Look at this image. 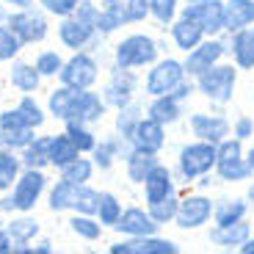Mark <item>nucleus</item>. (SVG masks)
Segmentation results:
<instances>
[{"label": "nucleus", "instance_id": "obj_1", "mask_svg": "<svg viewBox=\"0 0 254 254\" xmlns=\"http://www.w3.org/2000/svg\"><path fill=\"white\" fill-rule=\"evenodd\" d=\"M163 53H166V45L158 36H152L149 31H133V33H125L114 45V64L125 66V69L141 72L146 66H152Z\"/></svg>", "mask_w": 254, "mask_h": 254}, {"label": "nucleus", "instance_id": "obj_2", "mask_svg": "<svg viewBox=\"0 0 254 254\" xmlns=\"http://www.w3.org/2000/svg\"><path fill=\"white\" fill-rule=\"evenodd\" d=\"M238 80H241V69H238L229 58L213 64L210 69H204L202 75L193 77L196 94L202 97V100H207L210 105H218V108H224V105H229V102L235 100Z\"/></svg>", "mask_w": 254, "mask_h": 254}, {"label": "nucleus", "instance_id": "obj_3", "mask_svg": "<svg viewBox=\"0 0 254 254\" xmlns=\"http://www.w3.org/2000/svg\"><path fill=\"white\" fill-rule=\"evenodd\" d=\"M216 144L210 141H199L190 138L185 144H180L177 155H174V172H177V180L183 185H193L199 177L216 172Z\"/></svg>", "mask_w": 254, "mask_h": 254}, {"label": "nucleus", "instance_id": "obj_4", "mask_svg": "<svg viewBox=\"0 0 254 254\" xmlns=\"http://www.w3.org/2000/svg\"><path fill=\"white\" fill-rule=\"evenodd\" d=\"M185 66H183V56H172V53H163L152 66H146V75H144V89L146 97H160V94H169L185 80Z\"/></svg>", "mask_w": 254, "mask_h": 254}, {"label": "nucleus", "instance_id": "obj_5", "mask_svg": "<svg viewBox=\"0 0 254 254\" xmlns=\"http://www.w3.org/2000/svg\"><path fill=\"white\" fill-rule=\"evenodd\" d=\"M213 207H216V199L210 196L207 190L193 188L188 193H180L174 227L183 229V232H199V229L213 224Z\"/></svg>", "mask_w": 254, "mask_h": 254}, {"label": "nucleus", "instance_id": "obj_6", "mask_svg": "<svg viewBox=\"0 0 254 254\" xmlns=\"http://www.w3.org/2000/svg\"><path fill=\"white\" fill-rule=\"evenodd\" d=\"M8 199H3L6 210H17V213H31L39 204L42 193L47 190V177L45 169H22L17 177V183L11 185Z\"/></svg>", "mask_w": 254, "mask_h": 254}, {"label": "nucleus", "instance_id": "obj_7", "mask_svg": "<svg viewBox=\"0 0 254 254\" xmlns=\"http://www.w3.org/2000/svg\"><path fill=\"white\" fill-rule=\"evenodd\" d=\"M141 91V77L135 69H125V66H111L108 72V80H105V86H102V100H105V105L114 111L125 108L127 102H133L135 97H138Z\"/></svg>", "mask_w": 254, "mask_h": 254}, {"label": "nucleus", "instance_id": "obj_8", "mask_svg": "<svg viewBox=\"0 0 254 254\" xmlns=\"http://www.w3.org/2000/svg\"><path fill=\"white\" fill-rule=\"evenodd\" d=\"M229 58V47H227V33L221 36H204L193 50H188L183 56V66H185V75L188 77H196L202 75L204 69H210L213 64Z\"/></svg>", "mask_w": 254, "mask_h": 254}, {"label": "nucleus", "instance_id": "obj_9", "mask_svg": "<svg viewBox=\"0 0 254 254\" xmlns=\"http://www.w3.org/2000/svg\"><path fill=\"white\" fill-rule=\"evenodd\" d=\"M58 80H61L64 86H72V89H91V86L100 80V61L86 50L72 53V58L64 61Z\"/></svg>", "mask_w": 254, "mask_h": 254}, {"label": "nucleus", "instance_id": "obj_10", "mask_svg": "<svg viewBox=\"0 0 254 254\" xmlns=\"http://www.w3.org/2000/svg\"><path fill=\"white\" fill-rule=\"evenodd\" d=\"M188 133L190 138L221 144L227 135H232V119L218 111H193L188 114Z\"/></svg>", "mask_w": 254, "mask_h": 254}, {"label": "nucleus", "instance_id": "obj_11", "mask_svg": "<svg viewBox=\"0 0 254 254\" xmlns=\"http://www.w3.org/2000/svg\"><path fill=\"white\" fill-rule=\"evenodd\" d=\"M6 25L22 39V45H39V42H45L47 33H50V22L42 11L36 8H17L6 17Z\"/></svg>", "mask_w": 254, "mask_h": 254}, {"label": "nucleus", "instance_id": "obj_12", "mask_svg": "<svg viewBox=\"0 0 254 254\" xmlns=\"http://www.w3.org/2000/svg\"><path fill=\"white\" fill-rule=\"evenodd\" d=\"M180 17H190L196 19L204 28L207 36H221L227 33V8L224 0H204V3H183Z\"/></svg>", "mask_w": 254, "mask_h": 254}, {"label": "nucleus", "instance_id": "obj_13", "mask_svg": "<svg viewBox=\"0 0 254 254\" xmlns=\"http://www.w3.org/2000/svg\"><path fill=\"white\" fill-rule=\"evenodd\" d=\"M33 138H36V130L22 119L17 105L8 111H0V149H14V152H19Z\"/></svg>", "mask_w": 254, "mask_h": 254}, {"label": "nucleus", "instance_id": "obj_14", "mask_svg": "<svg viewBox=\"0 0 254 254\" xmlns=\"http://www.w3.org/2000/svg\"><path fill=\"white\" fill-rule=\"evenodd\" d=\"M111 254H180V246L174 238L166 235H146V238H119L116 243L108 246Z\"/></svg>", "mask_w": 254, "mask_h": 254}, {"label": "nucleus", "instance_id": "obj_15", "mask_svg": "<svg viewBox=\"0 0 254 254\" xmlns=\"http://www.w3.org/2000/svg\"><path fill=\"white\" fill-rule=\"evenodd\" d=\"M172 193H180L177 172H174V166L160 160L152 172L146 174L144 183H141V196H144V204H152V202H160V199L172 196Z\"/></svg>", "mask_w": 254, "mask_h": 254}, {"label": "nucleus", "instance_id": "obj_16", "mask_svg": "<svg viewBox=\"0 0 254 254\" xmlns=\"http://www.w3.org/2000/svg\"><path fill=\"white\" fill-rule=\"evenodd\" d=\"M116 232H119L122 238H146V235H158L160 224L152 218V213H149V207H138V204H130V207L122 210L119 221H116Z\"/></svg>", "mask_w": 254, "mask_h": 254}, {"label": "nucleus", "instance_id": "obj_17", "mask_svg": "<svg viewBox=\"0 0 254 254\" xmlns=\"http://www.w3.org/2000/svg\"><path fill=\"white\" fill-rule=\"evenodd\" d=\"M169 127L155 122L152 116H141V122L135 125L133 135H130V146L135 149H144V152H152V155H163L166 144H169Z\"/></svg>", "mask_w": 254, "mask_h": 254}, {"label": "nucleus", "instance_id": "obj_18", "mask_svg": "<svg viewBox=\"0 0 254 254\" xmlns=\"http://www.w3.org/2000/svg\"><path fill=\"white\" fill-rule=\"evenodd\" d=\"M94 39H100V33H97L94 25L83 22V19H77L75 14L61 17V22H58V42H61L66 50H72V53L86 50Z\"/></svg>", "mask_w": 254, "mask_h": 254}, {"label": "nucleus", "instance_id": "obj_19", "mask_svg": "<svg viewBox=\"0 0 254 254\" xmlns=\"http://www.w3.org/2000/svg\"><path fill=\"white\" fill-rule=\"evenodd\" d=\"M254 232V221L252 218H243V221L227 224V227H218V224H210L207 229V243L224 252H238V249L246 243V238Z\"/></svg>", "mask_w": 254, "mask_h": 254}, {"label": "nucleus", "instance_id": "obj_20", "mask_svg": "<svg viewBox=\"0 0 254 254\" xmlns=\"http://www.w3.org/2000/svg\"><path fill=\"white\" fill-rule=\"evenodd\" d=\"M166 33H169V45H172L180 56H185L188 50H193V47L207 36L204 28L199 25L196 19H190V17H177L172 25H169Z\"/></svg>", "mask_w": 254, "mask_h": 254}, {"label": "nucleus", "instance_id": "obj_21", "mask_svg": "<svg viewBox=\"0 0 254 254\" xmlns=\"http://www.w3.org/2000/svg\"><path fill=\"white\" fill-rule=\"evenodd\" d=\"M229 61L235 64L241 72H254V28L227 33Z\"/></svg>", "mask_w": 254, "mask_h": 254}, {"label": "nucleus", "instance_id": "obj_22", "mask_svg": "<svg viewBox=\"0 0 254 254\" xmlns=\"http://www.w3.org/2000/svg\"><path fill=\"white\" fill-rule=\"evenodd\" d=\"M108 114V105L102 100V94L91 89H80L77 91V100H75V108H72V119L83 122V125H100ZM69 122V119H66Z\"/></svg>", "mask_w": 254, "mask_h": 254}, {"label": "nucleus", "instance_id": "obj_23", "mask_svg": "<svg viewBox=\"0 0 254 254\" xmlns=\"http://www.w3.org/2000/svg\"><path fill=\"white\" fill-rule=\"evenodd\" d=\"M144 111H146V116H152L155 122H160L166 127H172V125L185 119V102H180L172 91L169 94H160V97H149Z\"/></svg>", "mask_w": 254, "mask_h": 254}, {"label": "nucleus", "instance_id": "obj_24", "mask_svg": "<svg viewBox=\"0 0 254 254\" xmlns=\"http://www.w3.org/2000/svg\"><path fill=\"white\" fill-rule=\"evenodd\" d=\"M127 149H130V141H125L119 133H114V135H108V138L97 141V146L91 149V160H94V166L100 172H111L119 158L125 160Z\"/></svg>", "mask_w": 254, "mask_h": 254}, {"label": "nucleus", "instance_id": "obj_25", "mask_svg": "<svg viewBox=\"0 0 254 254\" xmlns=\"http://www.w3.org/2000/svg\"><path fill=\"white\" fill-rule=\"evenodd\" d=\"M127 22V11H125V0H100V14H97V33L100 36H114L119 33Z\"/></svg>", "mask_w": 254, "mask_h": 254}, {"label": "nucleus", "instance_id": "obj_26", "mask_svg": "<svg viewBox=\"0 0 254 254\" xmlns=\"http://www.w3.org/2000/svg\"><path fill=\"white\" fill-rule=\"evenodd\" d=\"M249 216H252V204L246 202V196H221V199H216L213 224H218V227L243 221V218H249Z\"/></svg>", "mask_w": 254, "mask_h": 254}, {"label": "nucleus", "instance_id": "obj_27", "mask_svg": "<svg viewBox=\"0 0 254 254\" xmlns=\"http://www.w3.org/2000/svg\"><path fill=\"white\" fill-rule=\"evenodd\" d=\"M158 163H160V155H152V152H144V149L130 146L125 155V174L133 185H141L146 180V174L152 172Z\"/></svg>", "mask_w": 254, "mask_h": 254}, {"label": "nucleus", "instance_id": "obj_28", "mask_svg": "<svg viewBox=\"0 0 254 254\" xmlns=\"http://www.w3.org/2000/svg\"><path fill=\"white\" fill-rule=\"evenodd\" d=\"M77 91L80 89H72V86H58L47 94V114L58 122H66L72 119V108H75V100H77Z\"/></svg>", "mask_w": 254, "mask_h": 254}, {"label": "nucleus", "instance_id": "obj_29", "mask_svg": "<svg viewBox=\"0 0 254 254\" xmlns=\"http://www.w3.org/2000/svg\"><path fill=\"white\" fill-rule=\"evenodd\" d=\"M216 180L224 185H243L246 180H252V169L246 163V155L243 158H227V160H216Z\"/></svg>", "mask_w": 254, "mask_h": 254}, {"label": "nucleus", "instance_id": "obj_30", "mask_svg": "<svg viewBox=\"0 0 254 254\" xmlns=\"http://www.w3.org/2000/svg\"><path fill=\"white\" fill-rule=\"evenodd\" d=\"M227 8V33L254 28V0H224Z\"/></svg>", "mask_w": 254, "mask_h": 254}, {"label": "nucleus", "instance_id": "obj_31", "mask_svg": "<svg viewBox=\"0 0 254 254\" xmlns=\"http://www.w3.org/2000/svg\"><path fill=\"white\" fill-rule=\"evenodd\" d=\"M25 169H47L50 166V135H36L28 146L19 149Z\"/></svg>", "mask_w": 254, "mask_h": 254}, {"label": "nucleus", "instance_id": "obj_32", "mask_svg": "<svg viewBox=\"0 0 254 254\" xmlns=\"http://www.w3.org/2000/svg\"><path fill=\"white\" fill-rule=\"evenodd\" d=\"M144 114H146V111H144V102H138V97H135L133 102H127L125 108L116 111V116H114V133H119L125 141H130L135 125L141 122V116H144Z\"/></svg>", "mask_w": 254, "mask_h": 254}, {"label": "nucleus", "instance_id": "obj_33", "mask_svg": "<svg viewBox=\"0 0 254 254\" xmlns=\"http://www.w3.org/2000/svg\"><path fill=\"white\" fill-rule=\"evenodd\" d=\"M8 80H11V86L17 91H22V94H33V91L39 89V83H42V75H39V69L33 66V64L14 61L11 72H8Z\"/></svg>", "mask_w": 254, "mask_h": 254}, {"label": "nucleus", "instance_id": "obj_34", "mask_svg": "<svg viewBox=\"0 0 254 254\" xmlns=\"http://www.w3.org/2000/svg\"><path fill=\"white\" fill-rule=\"evenodd\" d=\"M80 149L72 144V138L66 135V130L58 135H50V166L53 169H64L66 163H72L75 158H80Z\"/></svg>", "mask_w": 254, "mask_h": 254}, {"label": "nucleus", "instance_id": "obj_35", "mask_svg": "<svg viewBox=\"0 0 254 254\" xmlns=\"http://www.w3.org/2000/svg\"><path fill=\"white\" fill-rule=\"evenodd\" d=\"M180 8L183 0H149V19L160 31H169V25L180 17Z\"/></svg>", "mask_w": 254, "mask_h": 254}, {"label": "nucleus", "instance_id": "obj_36", "mask_svg": "<svg viewBox=\"0 0 254 254\" xmlns=\"http://www.w3.org/2000/svg\"><path fill=\"white\" fill-rule=\"evenodd\" d=\"M75 190L77 185L69 183V180L58 177L56 185L50 188V193H47V204H50L53 213H64V210H72V202H75Z\"/></svg>", "mask_w": 254, "mask_h": 254}, {"label": "nucleus", "instance_id": "obj_37", "mask_svg": "<svg viewBox=\"0 0 254 254\" xmlns=\"http://www.w3.org/2000/svg\"><path fill=\"white\" fill-rule=\"evenodd\" d=\"M69 229L75 232L80 241H89V243H94V241H100L102 238V224H100V218L97 216H86V213H75V216L69 218Z\"/></svg>", "mask_w": 254, "mask_h": 254}, {"label": "nucleus", "instance_id": "obj_38", "mask_svg": "<svg viewBox=\"0 0 254 254\" xmlns=\"http://www.w3.org/2000/svg\"><path fill=\"white\" fill-rule=\"evenodd\" d=\"M22 169H25V166H22L19 152H14V149H0V190L11 188V185L17 183Z\"/></svg>", "mask_w": 254, "mask_h": 254}, {"label": "nucleus", "instance_id": "obj_39", "mask_svg": "<svg viewBox=\"0 0 254 254\" xmlns=\"http://www.w3.org/2000/svg\"><path fill=\"white\" fill-rule=\"evenodd\" d=\"M64 130H66V135L72 138V144H75L83 155L86 152L91 155V149L97 146V135H94V130H91V125H83V122L69 119V122H64Z\"/></svg>", "mask_w": 254, "mask_h": 254}, {"label": "nucleus", "instance_id": "obj_40", "mask_svg": "<svg viewBox=\"0 0 254 254\" xmlns=\"http://www.w3.org/2000/svg\"><path fill=\"white\" fill-rule=\"evenodd\" d=\"M6 232L11 235L14 243H33L39 238V221L36 218H28L25 213L19 218H11L6 224Z\"/></svg>", "mask_w": 254, "mask_h": 254}, {"label": "nucleus", "instance_id": "obj_41", "mask_svg": "<svg viewBox=\"0 0 254 254\" xmlns=\"http://www.w3.org/2000/svg\"><path fill=\"white\" fill-rule=\"evenodd\" d=\"M122 199L116 196V193H111V190H100V207H97V218H100L102 227H116V221H119L122 216Z\"/></svg>", "mask_w": 254, "mask_h": 254}, {"label": "nucleus", "instance_id": "obj_42", "mask_svg": "<svg viewBox=\"0 0 254 254\" xmlns=\"http://www.w3.org/2000/svg\"><path fill=\"white\" fill-rule=\"evenodd\" d=\"M94 172H97V166H94V160H89V158H75L72 163H66L64 169H58V174H61L64 180H69V183H75V185H83V183H89L91 177H94Z\"/></svg>", "mask_w": 254, "mask_h": 254}, {"label": "nucleus", "instance_id": "obj_43", "mask_svg": "<svg viewBox=\"0 0 254 254\" xmlns=\"http://www.w3.org/2000/svg\"><path fill=\"white\" fill-rule=\"evenodd\" d=\"M149 207V213H152V218L160 224V227H169V224H174V218H177V207H180V193H172V196L160 199V202H152L146 204Z\"/></svg>", "mask_w": 254, "mask_h": 254}, {"label": "nucleus", "instance_id": "obj_44", "mask_svg": "<svg viewBox=\"0 0 254 254\" xmlns=\"http://www.w3.org/2000/svg\"><path fill=\"white\" fill-rule=\"evenodd\" d=\"M97 207H100V190H94L89 183L77 185L72 210L75 213H86V216H97Z\"/></svg>", "mask_w": 254, "mask_h": 254}, {"label": "nucleus", "instance_id": "obj_45", "mask_svg": "<svg viewBox=\"0 0 254 254\" xmlns=\"http://www.w3.org/2000/svg\"><path fill=\"white\" fill-rule=\"evenodd\" d=\"M17 111L22 114V119L28 122V125L33 127V130H39V127L47 122V111L39 105L36 100H33V94H22L19 97V102H17Z\"/></svg>", "mask_w": 254, "mask_h": 254}, {"label": "nucleus", "instance_id": "obj_46", "mask_svg": "<svg viewBox=\"0 0 254 254\" xmlns=\"http://www.w3.org/2000/svg\"><path fill=\"white\" fill-rule=\"evenodd\" d=\"M22 39L6 25V22H0V61H14L22 50Z\"/></svg>", "mask_w": 254, "mask_h": 254}, {"label": "nucleus", "instance_id": "obj_47", "mask_svg": "<svg viewBox=\"0 0 254 254\" xmlns=\"http://www.w3.org/2000/svg\"><path fill=\"white\" fill-rule=\"evenodd\" d=\"M33 66L39 69L42 77H58L61 75V66H64V58L58 50H42L33 61Z\"/></svg>", "mask_w": 254, "mask_h": 254}, {"label": "nucleus", "instance_id": "obj_48", "mask_svg": "<svg viewBox=\"0 0 254 254\" xmlns=\"http://www.w3.org/2000/svg\"><path fill=\"white\" fill-rule=\"evenodd\" d=\"M125 11L130 25H146L149 22V0H125Z\"/></svg>", "mask_w": 254, "mask_h": 254}, {"label": "nucleus", "instance_id": "obj_49", "mask_svg": "<svg viewBox=\"0 0 254 254\" xmlns=\"http://www.w3.org/2000/svg\"><path fill=\"white\" fill-rule=\"evenodd\" d=\"M77 3L80 0H39V6H42V11L53 14V17H69V14H75Z\"/></svg>", "mask_w": 254, "mask_h": 254}, {"label": "nucleus", "instance_id": "obj_50", "mask_svg": "<svg viewBox=\"0 0 254 254\" xmlns=\"http://www.w3.org/2000/svg\"><path fill=\"white\" fill-rule=\"evenodd\" d=\"M232 135L241 138L243 144H249V141L254 138V116H249V114L235 116V119H232Z\"/></svg>", "mask_w": 254, "mask_h": 254}, {"label": "nucleus", "instance_id": "obj_51", "mask_svg": "<svg viewBox=\"0 0 254 254\" xmlns=\"http://www.w3.org/2000/svg\"><path fill=\"white\" fill-rule=\"evenodd\" d=\"M97 14H100V3L97 0H80L75 8V17L83 19V22H89V25L97 22Z\"/></svg>", "mask_w": 254, "mask_h": 254}, {"label": "nucleus", "instance_id": "obj_52", "mask_svg": "<svg viewBox=\"0 0 254 254\" xmlns=\"http://www.w3.org/2000/svg\"><path fill=\"white\" fill-rule=\"evenodd\" d=\"M174 97H177L180 102H185V105H188L190 100H193V97H196V83H193V77H185L183 83H180L177 89L172 91Z\"/></svg>", "mask_w": 254, "mask_h": 254}, {"label": "nucleus", "instance_id": "obj_53", "mask_svg": "<svg viewBox=\"0 0 254 254\" xmlns=\"http://www.w3.org/2000/svg\"><path fill=\"white\" fill-rule=\"evenodd\" d=\"M11 249H14L11 235L6 232V227H0V254H11Z\"/></svg>", "mask_w": 254, "mask_h": 254}, {"label": "nucleus", "instance_id": "obj_54", "mask_svg": "<svg viewBox=\"0 0 254 254\" xmlns=\"http://www.w3.org/2000/svg\"><path fill=\"white\" fill-rule=\"evenodd\" d=\"M243 185H246V188H243V196H246V202L254 207V177H252V180H246Z\"/></svg>", "mask_w": 254, "mask_h": 254}, {"label": "nucleus", "instance_id": "obj_55", "mask_svg": "<svg viewBox=\"0 0 254 254\" xmlns=\"http://www.w3.org/2000/svg\"><path fill=\"white\" fill-rule=\"evenodd\" d=\"M246 163H249V169H252V174H254V138L246 144Z\"/></svg>", "mask_w": 254, "mask_h": 254}, {"label": "nucleus", "instance_id": "obj_56", "mask_svg": "<svg viewBox=\"0 0 254 254\" xmlns=\"http://www.w3.org/2000/svg\"><path fill=\"white\" fill-rule=\"evenodd\" d=\"M33 252H36V254H50L53 252V243L50 241H39L36 246H33Z\"/></svg>", "mask_w": 254, "mask_h": 254}, {"label": "nucleus", "instance_id": "obj_57", "mask_svg": "<svg viewBox=\"0 0 254 254\" xmlns=\"http://www.w3.org/2000/svg\"><path fill=\"white\" fill-rule=\"evenodd\" d=\"M6 6H14V8H31L33 0H3Z\"/></svg>", "mask_w": 254, "mask_h": 254}, {"label": "nucleus", "instance_id": "obj_58", "mask_svg": "<svg viewBox=\"0 0 254 254\" xmlns=\"http://www.w3.org/2000/svg\"><path fill=\"white\" fill-rule=\"evenodd\" d=\"M238 252H241V254H254V232L246 238V243H243V246L238 249Z\"/></svg>", "mask_w": 254, "mask_h": 254}, {"label": "nucleus", "instance_id": "obj_59", "mask_svg": "<svg viewBox=\"0 0 254 254\" xmlns=\"http://www.w3.org/2000/svg\"><path fill=\"white\" fill-rule=\"evenodd\" d=\"M6 17H8V11H6V3L0 0V22H6Z\"/></svg>", "mask_w": 254, "mask_h": 254}, {"label": "nucleus", "instance_id": "obj_60", "mask_svg": "<svg viewBox=\"0 0 254 254\" xmlns=\"http://www.w3.org/2000/svg\"><path fill=\"white\" fill-rule=\"evenodd\" d=\"M183 3H204V0H183Z\"/></svg>", "mask_w": 254, "mask_h": 254}, {"label": "nucleus", "instance_id": "obj_61", "mask_svg": "<svg viewBox=\"0 0 254 254\" xmlns=\"http://www.w3.org/2000/svg\"><path fill=\"white\" fill-rule=\"evenodd\" d=\"M0 210H3V196H0Z\"/></svg>", "mask_w": 254, "mask_h": 254}, {"label": "nucleus", "instance_id": "obj_62", "mask_svg": "<svg viewBox=\"0 0 254 254\" xmlns=\"http://www.w3.org/2000/svg\"><path fill=\"white\" fill-rule=\"evenodd\" d=\"M252 213H254V207H252Z\"/></svg>", "mask_w": 254, "mask_h": 254}]
</instances>
